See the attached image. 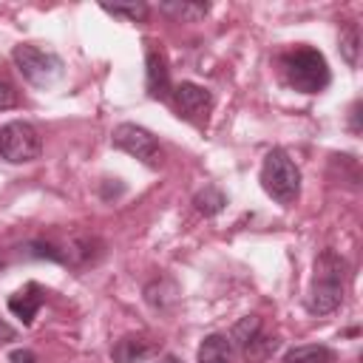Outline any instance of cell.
Listing matches in <instances>:
<instances>
[{"mask_svg":"<svg viewBox=\"0 0 363 363\" xmlns=\"http://www.w3.org/2000/svg\"><path fill=\"white\" fill-rule=\"evenodd\" d=\"M346 278H349L346 258L337 255L335 250H323L315 258L312 284H309V295H306V309L312 315H329V312H335L343 303Z\"/></svg>","mask_w":363,"mask_h":363,"instance_id":"1","label":"cell"},{"mask_svg":"<svg viewBox=\"0 0 363 363\" xmlns=\"http://www.w3.org/2000/svg\"><path fill=\"white\" fill-rule=\"evenodd\" d=\"M281 65H284L286 82L301 94H320L332 79L326 57L309 45H298V48L286 51Z\"/></svg>","mask_w":363,"mask_h":363,"instance_id":"2","label":"cell"},{"mask_svg":"<svg viewBox=\"0 0 363 363\" xmlns=\"http://www.w3.org/2000/svg\"><path fill=\"white\" fill-rule=\"evenodd\" d=\"M261 187H264V193L269 199H275L284 207H289V204L298 201V196H301V170L289 159L286 150L272 147L264 156V164H261Z\"/></svg>","mask_w":363,"mask_h":363,"instance_id":"3","label":"cell"},{"mask_svg":"<svg viewBox=\"0 0 363 363\" xmlns=\"http://www.w3.org/2000/svg\"><path fill=\"white\" fill-rule=\"evenodd\" d=\"M11 60L17 65V71L23 74V79L34 88H51L60 77H62V60L54 51L37 48L31 43H20L11 51Z\"/></svg>","mask_w":363,"mask_h":363,"instance_id":"4","label":"cell"},{"mask_svg":"<svg viewBox=\"0 0 363 363\" xmlns=\"http://www.w3.org/2000/svg\"><path fill=\"white\" fill-rule=\"evenodd\" d=\"M43 153V139L28 122H9L0 128V156L11 164L34 162Z\"/></svg>","mask_w":363,"mask_h":363,"instance_id":"5","label":"cell"},{"mask_svg":"<svg viewBox=\"0 0 363 363\" xmlns=\"http://www.w3.org/2000/svg\"><path fill=\"white\" fill-rule=\"evenodd\" d=\"M111 139H113V145H116L119 150L130 153L133 159L145 162L147 167H159V164H162V159H164V153H162V147H159L156 136H153L147 128H142V125L122 122V125H116V128H113Z\"/></svg>","mask_w":363,"mask_h":363,"instance_id":"6","label":"cell"},{"mask_svg":"<svg viewBox=\"0 0 363 363\" xmlns=\"http://www.w3.org/2000/svg\"><path fill=\"white\" fill-rule=\"evenodd\" d=\"M170 102H173L176 113L193 125H207V116L213 111V94L196 82H179L170 91Z\"/></svg>","mask_w":363,"mask_h":363,"instance_id":"7","label":"cell"},{"mask_svg":"<svg viewBox=\"0 0 363 363\" xmlns=\"http://www.w3.org/2000/svg\"><path fill=\"white\" fill-rule=\"evenodd\" d=\"M162 352V340L147 337V335H125L116 340L111 349L113 363H145Z\"/></svg>","mask_w":363,"mask_h":363,"instance_id":"8","label":"cell"},{"mask_svg":"<svg viewBox=\"0 0 363 363\" xmlns=\"http://www.w3.org/2000/svg\"><path fill=\"white\" fill-rule=\"evenodd\" d=\"M145 77H147V94L153 99H170V68H167V60L159 48H147L145 54Z\"/></svg>","mask_w":363,"mask_h":363,"instance_id":"9","label":"cell"},{"mask_svg":"<svg viewBox=\"0 0 363 363\" xmlns=\"http://www.w3.org/2000/svg\"><path fill=\"white\" fill-rule=\"evenodd\" d=\"M45 303V289L40 284H26L23 289H17L11 298H9V309L28 326L34 320V315L40 312V306Z\"/></svg>","mask_w":363,"mask_h":363,"instance_id":"10","label":"cell"},{"mask_svg":"<svg viewBox=\"0 0 363 363\" xmlns=\"http://www.w3.org/2000/svg\"><path fill=\"white\" fill-rule=\"evenodd\" d=\"M196 360L199 363H233V343L227 335H207L201 343H199V352H196Z\"/></svg>","mask_w":363,"mask_h":363,"instance_id":"11","label":"cell"},{"mask_svg":"<svg viewBox=\"0 0 363 363\" xmlns=\"http://www.w3.org/2000/svg\"><path fill=\"white\" fill-rule=\"evenodd\" d=\"M332 349L320 346V343H306V346H295L284 354L281 363H332Z\"/></svg>","mask_w":363,"mask_h":363,"instance_id":"12","label":"cell"},{"mask_svg":"<svg viewBox=\"0 0 363 363\" xmlns=\"http://www.w3.org/2000/svg\"><path fill=\"white\" fill-rule=\"evenodd\" d=\"M193 204H196V210H199L201 216H216V213H221V210H224L227 196H224L216 184H204V187L193 196Z\"/></svg>","mask_w":363,"mask_h":363,"instance_id":"13","label":"cell"},{"mask_svg":"<svg viewBox=\"0 0 363 363\" xmlns=\"http://www.w3.org/2000/svg\"><path fill=\"white\" fill-rule=\"evenodd\" d=\"M258 332H261V318H258V315H247V318H241V320L233 326V332H230L227 337H230V343H233V346L244 349V346H247Z\"/></svg>","mask_w":363,"mask_h":363,"instance_id":"14","label":"cell"},{"mask_svg":"<svg viewBox=\"0 0 363 363\" xmlns=\"http://www.w3.org/2000/svg\"><path fill=\"white\" fill-rule=\"evenodd\" d=\"M357 51H360V31H357L354 23H349L340 31V57L354 68L357 65Z\"/></svg>","mask_w":363,"mask_h":363,"instance_id":"15","label":"cell"},{"mask_svg":"<svg viewBox=\"0 0 363 363\" xmlns=\"http://www.w3.org/2000/svg\"><path fill=\"white\" fill-rule=\"evenodd\" d=\"M102 11L113 14V17H122V20H130V23H142L147 17V6L145 3H113V6H102Z\"/></svg>","mask_w":363,"mask_h":363,"instance_id":"16","label":"cell"},{"mask_svg":"<svg viewBox=\"0 0 363 363\" xmlns=\"http://www.w3.org/2000/svg\"><path fill=\"white\" fill-rule=\"evenodd\" d=\"M162 11L176 14L182 20H201L210 11V6L207 3H162Z\"/></svg>","mask_w":363,"mask_h":363,"instance_id":"17","label":"cell"},{"mask_svg":"<svg viewBox=\"0 0 363 363\" xmlns=\"http://www.w3.org/2000/svg\"><path fill=\"white\" fill-rule=\"evenodd\" d=\"M275 349H278V337H264V335L258 332L241 352H244V357H250V360H261V357H269Z\"/></svg>","mask_w":363,"mask_h":363,"instance_id":"18","label":"cell"},{"mask_svg":"<svg viewBox=\"0 0 363 363\" xmlns=\"http://www.w3.org/2000/svg\"><path fill=\"white\" fill-rule=\"evenodd\" d=\"M17 102H20V94H17L14 82H11L9 77H3V74H0V111L14 108Z\"/></svg>","mask_w":363,"mask_h":363,"instance_id":"19","label":"cell"},{"mask_svg":"<svg viewBox=\"0 0 363 363\" xmlns=\"http://www.w3.org/2000/svg\"><path fill=\"white\" fill-rule=\"evenodd\" d=\"M11 363H37V354L28 349H14L11 352Z\"/></svg>","mask_w":363,"mask_h":363,"instance_id":"20","label":"cell"},{"mask_svg":"<svg viewBox=\"0 0 363 363\" xmlns=\"http://www.w3.org/2000/svg\"><path fill=\"white\" fill-rule=\"evenodd\" d=\"M17 337V332L6 323V320H0V343H6V340H14Z\"/></svg>","mask_w":363,"mask_h":363,"instance_id":"21","label":"cell"},{"mask_svg":"<svg viewBox=\"0 0 363 363\" xmlns=\"http://www.w3.org/2000/svg\"><path fill=\"white\" fill-rule=\"evenodd\" d=\"M352 133H360V102L352 105Z\"/></svg>","mask_w":363,"mask_h":363,"instance_id":"22","label":"cell"},{"mask_svg":"<svg viewBox=\"0 0 363 363\" xmlns=\"http://www.w3.org/2000/svg\"><path fill=\"white\" fill-rule=\"evenodd\" d=\"M156 363H182V360H179V357H173V354H164V357H159Z\"/></svg>","mask_w":363,"mask_h":363,"instance_id":"23","label":"cell"}]
</instances>
